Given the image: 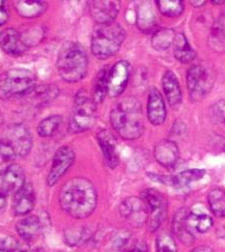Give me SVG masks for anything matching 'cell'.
<instances>
[{"instance_id": "d6a6232c", "label": "cell", "mask_w": 225, "mask_h": 252, "mask_svg": "<svg viewBox=\"0 0 225 252\" xmlns=\"http://www.w3.org/2000/svg\"><path fill=\"white\" fill-rule=\"evenodd\" d=\"M62 123V116L54 115L43 119L39 124H38L37 132L38 135L43 138H48L53 136L57 131L59 126Z\"/></svg>"}, {"instance_id": "ac0fdd59", "label": "cell", "mask_w": 225, "mask_h": 252, "mask_svg": "<svg viewBox=\"0 0 225 252\" xmlns=\"http://www.w3.org/2000/svg\"><path fill=\"white\" fill-rule=\"evenodd\" d=\"M97 140L108 166L112 169L117 167L119 163V157L117 154V141H116L113 133L108 130L99 131L97 135Z\"/></svg>"}, {"instance_id": "d4e9b609", "label": "cell", "mask_w": 225, "mask_h": 252, "mask_svg": "<svg viewBox=\"0 0 225 252\" xmlns=\"http://www.w3.org/2000/svg\"><path fill=\"white\" fill-rule=\"evenodd\" d=\"M59 94L60 90L56 85L53 84H45L43 86H39V88H35L30 93L33 104L39 106L56 99L59 96Z\"/></svg>"}, {"instance_id": "e0dca14e", "label": "cell", "mask_w": 225, "mask_h": 252, "mask_svg": "<svg viewBox=\"0 0 225 252\" xmlns=\"http://www.w3.org/2000/svg\"><path fill=\"white\" fill-rule=\"evenodd\" d=\"M147 118L153 125L163 124L166 119V106L161 93L153 88L147 99Z\"/></svg>"}, {"instance_id": "4fadbf2b", "label": "cell", "mask_w": 225, "mask_h": 252, "mask_svg": "<svg viewBox=\"0 0 225 252\" xmlns=\"http://www.w3.org/2000/svg\"><path fill=\"white\" fill-rule=\"evenodd\" d=\"M121 3L113 0H95L89 2V11L97 25H108L115 22L120 12Z\"/></svg>"}, {"instance_id": "8992f818", "label": "cell", "mask_w": 225, "mask_h": 252, "mask_svg": "<svg viewBox=\"0 0 225 252\" xmlns=\"http://www.w3.org/2000/svg\"><path fill=\"white\" fill-rule=\"evenodd\" d=\"M216 76L214 69L207 63L193 64L186 73V83L190 97L193 101L202 100L212 91Z\"/></svg>"}, {"instance_id": "ffe728a7", "label": "cell", "mask_w": 225, "mask_h": 252, "mask_svg": "<svg viewBox=\"0 0 225 252\" xmlns=\"http://www.w3.org/2000/svg\"><path fill=\"white\" fill-rule=\"evenodd\" d=\"M35 206V191L31 184H25L15 193L13 209L18 216L28 215Z\"/></svg>"}, {"instance_id": "52a82bcc", "label": "cell", "mask_w": 225, "mask_h": 252, "mask_svg": "<svg viewBox=\"0 0 225 252\" xmlns=\"http://www.w3.org/2000/svg\"><path fill=\"white\" fill-rule=\"evenodd\" d=\"M96 105L93 99L85 94H77L68 120L69 131L76 133L91 129L97 120Z\"/></svg>"}, {"instance_id": "7dc6e473", "label": "cell", "mask_w": 225, "mask_h": 252, "mask_svg": "<svg viewBox=\"0 0 225 252\" xmlns=\"http://www.w3.org/2000/svg\"><path fill=\"white\" fill-rule=\"evenodd\" d=\"M33 252H43V250L42 249H40V248H38V249H36V250H34Z\"/></svg>"}, {"instance_id": "30bf717a", "label": "cell", "mask_w": 225, "mask_h": 252, "mask_svg": "<svg viewBox=\"0 0 225 252\" xmlns=\"http://www.w3.org/2000/svg\"><path fill=\"white\" fill-rule=\"evenodd\" d=\"M130 64L127 60L115 63L108 74V94L112 98L119 97L127 89L130 78Z\"/></svg>"}, {"instance_id": "83f0119b", "label": "cell", "mask_w": 225, "mask_h": 252, "mask_svg": "<svg viewBox=\"0 0 225 252\" xmlns=\"http://www.w3.org/2000/svg\"><path fill=\"white\" fill-rule=\"evenodd\" d=\"M108 74H110V68L105 66L97 75L92 98L96 104L102 103L106 94H108Z\"/></svg>"}, {"instance_id": "277c9868", "label": "cell", "mask_w": 225, "mask_h": 252, "mask_svg": "<svg viewBox=\"0 0 225 252\" xmlns=\"http://www.w3.org/2000/svg\"><path fill=\"white\" fill-rule=\"evenodd\" d=\"M126 39V31L119 23L97 25L92 34V52L98 59H107L117 53Z\"/></svg>"}, {"instance_id": "484cf974", "label": "cell", "mask_w": 225, "mask_h": 252, "mask_svg": "<svg viewBox=\"0 0 225 252\" xmlns=\"http://www.w3.org/2000/svg\"><path fill=\"white\" fill-rule=\"evenodd\" d=\"M14 6L22 17L36 18L46 11L48 3L44 1H15Z\"/></svg>"}, {"instance_id": "7a4b0ae2", "label": "cell", "mask_w": 225, "mask_h": 252, "mask_svg": "<svg viewBox=\"0 0 225 252\" xmlns=\"http://www.w3.org/2000/svg\"><path fill=\"white\" fill-rule=\"evenodd\" d=\"M114 130L126 140H136L143 135L144 122L140 102L127 97L115 104L111 112Z\"/></svg>"}, {"instance_id": "ab89813d", "label": "cell", "mask_w": 225, "mask_h": 252, "mask_svg": "<svg viewBox=\"0 0 225 252\" xmlns=\"http://www.w3.org/2000/svg\"><path fill=\"white\" fill-rule=\"evenodd\" d=\"M129 240H130V234L129 232H123L122 234H119L117 241L115 242V247L117 248V250L122 251L128 247Z\"/></svg>"}, {"instance_id": "4316f807", "label": "cell", "mask_w": 225, "mask_h": 252, "mask_svg": "<svg viewBox=\"0 0 225 252\" xmlns=\"http://www.w3.org/2000/svg\"><path fill=\"white\" fill-rule=\"evenodd\" d=\"M209 44L217 52L225 51V13L214 23L209 37Z\"/></svg>"}, {"instance_id": "5b68a950", "label": "cell", "mask_w": 225, "mask_h": 252, "mask_svg": "<svg viewBox=\"0 0 225 252\" xmlns=\"http://www.w3.org/2000/svg\"><path fill=\"white\" fill-rule=\"evenodd\" d=\"M36 88V76L25 68L6 70L0 76V98L6 100L30 94Z\"/></svg>"}, {"instance_id": "9a60e30c", "label": "cell", "mask_w": 225, "mask_h": 252, "mask_svg": "<svg viewBox=\"0 0 225 252\" xmlns=\"http://www.w3.org/2000/svg\"><path fill=\"white\" fill-rule=\"evenodd\" d=\"M0 47L11 56H21L28 50L23 37L15 29H5L0 33Z\"/></svg>"}, {"instance_id": "ba28073f", "label": "cell", "mask_w": 225, "mask_h": 252, "mask_svg": "<svg viewBox=\"0 0 225 252\" xmlns=\"http://www.w3.org/2000/svg\"><path fill=\"white\" fill-rule=\"evenodd\" d=\"M143 200L149 209L147 227L154 232L163 223L167 214V201L165 196L157 189L149 188L143 191Z\"/></svg>"}, {"instance_id": "9c48e42d", "label": "cell", "mask_w": 225, "mask_h": 252, "mask_svg": "<svg viewBox=\"0 0 225 252\" xmlns=\"http://www.w3.org/2000/svg\"><path fill=\"white\" fill-rule=\"evenodd\" d=\"M120 215L129 225L141 227L147 223L149 209L144 200L137 196H129L121 203Z\"/></svg>"}, {"instance_id": "6da1fadb", "label": "cell", "mask_w": 225, "mask_h": 252, "mask_svg": "<svg viewBox=\"0 0 225 252\" xmlns=\"http://www.w3.org/2000/svg\"><path fill=\"white\" fill-rule=\"evenodd\" d=\"M61 208L74 219H85L97 206V191L91 181L82 177L68 180L59 194Z\"/></svg>"}, {"instance_id": "7402d4cb", "label": "cell", "mask_w": 225, "mask_h": 252, "mask_svg": "<svg viewBox=\"0 0 225 252\" xmlns=\"http://www.w3.org/2000/svg\"><path fill=\"white\" fill-rule=\"evenodd\" d=\"M174 55L176 59L181 63H190L196 58V52L188 41L183 33L177 34L174 40Z\"/></svg>"}, {"instance_id": "7c38bea8", "label": "cell", "mask_w": 225, "mask_h": 252, "mask_svg": "<svg viewBox=\"0 0 225 252\" xmlns=\"http://www.w3.org/2000/svg\"><path fill=\"white\" fill-rule=\"evenodd\" d=\"M75 152L72 147L62 146L58 149L55 156H54L52 168L48 177L49 186L55 185L61 177L71 168L75 162Z\"/></svg>"}, {"instance_id": "d6986e66", "label": "cell", "mask_w": 225, "mask_h": 252, "mask_svg": "<svg viewBox=\"0 0 225 252\" xmlns=\"http://www.w3.org/2000/svg\"><path fill=\"white\" fill-rule=\"evenodd\" d=\"M162 88L169 105L173 108L179 107L182 103V91L179 81L172 70H166L162 77Z\"/></svg>"}, {"instance_id": "f546056e", "label": "cell", "mask_w": 225, "mask_h": 252, "mask_svg": "<svg viewBox=\"0 0 225 252\" xmlns=\"http://www.w3.org/2000/svg\"><path fill=\"white\" fill-rule=\"evenodd\" d=\"M186 223L190 228V230H196L197 232L204 233L207 232L213 226V220L211 217L206 215H199L196 212H190L186 217Z\"/></svg>"}, {"instance_id": "f35d334b", "label": "cell", "mask_w": 225, "mask_h": 252, "mask_svg": "<svg viewBox=\"0 0 225 252\" xmlns=\"http://www.w3.org/2000/svg\"><path fill=\"white\" fill-rule=\"evenodd\" d=\"M157 252H178L177 245L172 235L167 233H161L156 240Z\"/></svg>"}, {"instance_id": "8d00e7d4", "label": "cell", "mask_w": 225, "mask_h": 252, "mask_svg": "<svg viewBox=\"0 0 225 252\" xmlns=\"http://www.w3.org/2000/svg\"><path fill=\"white\" fill-rule=\"evenodd\" d=\"M27 244L20 243L12 236L0 238V252H29Z\"/></svg>"}, {"instance_id": "4dcf8cb0", "label": "cell", "mask_w": 225, "mask_h": 252, "mask_svg": "<svg viewBox=\"0 0 225 252\" xmlns=\"http://www.w3.org/2000/svg\"><path fill=\"white\" fill-rule=\"evenodd\" d=\"M205 175V170L202 169H191L185 170L177 176L170 178V183L176 188H184L189 186L190 183L196 182L198 180H201Z\"/></svg>"}, {"instance_id": "cb8c5ba5", "label": "cell", "mask_w": 225, "mask_h": 252, "mask_svg": "<svg viewBox=\"0 0 225 252\" xmlns=\"http://www.w3.org/2000/svg\"><path fill=\"white\" fill-rule=\"evenodd\" d=\"M137 26L143 33H151L156 28L157 21L150 3L143 2L137 10Z\"/></svg>"}, {"instance_id": "836d02e7", "label": "cell", "mask_w": 225, "mask_h": 252, "mask_svg": "<svg viewBox=\"0 0 225 252\" xmlns=\"http://www.w3.org/2000/svg\"><path fill=\"white\" fill-rule=\"evenodd\" d=\"M156 5L162 15L170 18L178 17L184 11V2L180 0H163V1H157Z\"/></svg>"}, {"instance_id": "d590c367", "label": "cell", "mask_w": 225, "mask_h": 252, "mask_svg": "<svg viewBox=\"0 0 225 252\" xmlns=\"http://www.w3.org/2000/svg\"><path fill=\"white\" fill-rule=\"evenodd\" d=\"M15 157L16 154L12 146L5 141H0V172L13 165Z\"/></svg>"}, {"instance_id": "3957f363", "label": "cell", "mask_w": 225, "mask_h": 252, "mask_svg": "<svg viewBox=\"0 0 225 252\" xmlns=\"http://www.w3.org/2000/svg\"><path fill=\"white\" fill-rule=\"evenodd\" d=\"M89 58L84 47L78 43L66 42L58 55L57 69L61 78L66 82H78L88 73Z\"/></svg>"}, {"instance_id": "603a6c76", "label": "cell", "mask_w": 225, "mask_h": 252, "mask_svg": "<svg viewBox=\"0 0 225 252\" xmlns=\"http://www.w3.org/2000/svg\"><path fill=\"white\" fill-rule=\"evenodd\" d=\"M41 229L40 220L37 217H29L17 223L16 230L26 242L35 240Z\"/></svg>"}, {"instance_id": "bcb514c9", "label": "cell", "mask_w": 225, "mask_h": 252, "mask_svg": "<svg viewBox=\"0 0 225 252\" xmlns=\"http://www.w3.org/2000/svg\"><path fill=\"white\" fill-rule=\"evenodd\" d=\"M212 3H213V4H215V5H219V4H223V3H225V1H223V0H221V1H215V0H213Z\"/></svg>"}, {"instance_id": "ee69618b", "label": "cell", "mask_w": 225, "mask_h": 252, "mask_svg": "<svg viewBox=\"0 0 225 252\" xmlns=\"http://www.w3.org/2000/svg\"><path fill=\"white\" fill-rule=\"evenodd\" d=\"M206 2L205 1H198V0H193V1H190V4L193 7H201L203 6Z\"/></svg>"}, {"instance_id": "60d3db41", "label": "cell", "mask_w": 225, "mask_h": 252, "mask_svg": "<svg viewBox=\"0 0 225 252\" xmlns=\"http://www.w3.org/2000/svg\"><path fill=\"white\" fill-rule=\"evenodd\" d=\"M9 18V14L5 9V2L0 1V27L3 26Z\"/></svg>"}, {"instance_id": "f6af8a7d", "label": "cell", "mask_w": 225, "mask_h": 252, "mask_svg": "<svg viewBox=\"0 0 225 252\" xmlns=\"http://www.w3.org/2000/svg\"><path fill=\"white\" fill-rule=\"evenodd\" d=\"M5 198H6V196L0 194V212H1L5 208V205H6Z\"/></svg>"}, {"instance_id": "e575fe53", "label": "cell", "mask_w": 225, "mask_h": 252, "mask_svg": "<svg viewBox=\"0 0 225 252\" xmlns=\"http://www.w3.org/2000/svg\"><path fill=\"white\" fill-rule=\"evenodd\" d=\"M211 118L217 128L225 135V100H219L211 107Z\"/></svg>"}, {"instance_id": "7bdbcfd3", "label": "cell", "mask_w": 225, "mask_h": 252, "mask_svg": "<svg viewBox=\"0 0 225 252\" xmlns=\"http://www.w3.org/2000/svg\"><path fill=\"white\" fill-rule=\"evenodd\" d=\"M192 252H214V250L208 246H199L196 247L195 249H193Z\"/></svg>"}, {"instance_id": "74e56055", "label": "cell", "mask_w": 225, "mask_h": 252, "mask_svg": "<svg viewBox=\"0 0 225 252\" xmlns=\"http://www.w3.org/2000/svg\"><path fill=\"white\" fill-rule=\"evenodd\" d=\"M91 236V232L87 228L81 229H69L65 233L66 243L71 246L80 245V244L87 242Z\"/></svg>"}, {"instance_id": "1f68e13d", "label": "cell", "mask_w": 225, "mask_h": 252, "mask_svg": "<svg viewBox=\"0 0 225 252\" xmlns=\"http://www.w3.org/2000/svg\"><path fill=\"white\" fill-rule=\"evenodd\" d=\"M207 201L209 208L217 217H225V189L215 188L209 191Z\"/></svg>"}, {"instance_id": "b9f144b4", "label": "cell", "mask_w": 225, "mask_h": 252, "mask_svg": "<svg viewBox=\"0 0 225 252\" xmlns=\"http://www.w3.org/2000/svg\"><path fill=\"white\" fill-rule=\"evenodd\" d=\"M129 252H147V249L144 244H137Z\"/></svg>"}, {"instance_id": "f1b7e54d", "label": "cell", "mask_w": 225, "mask_h": 252, "mask_svg": "<svg viewBox=\"0 0 225 252\" xmlns=\"http://www.w3.org/2000/svg\"><path fill=\"white\" fill-rule=\"evenodd\" d=\"M175 37L176 34L174 30L160 29L154 33L152 37V45L156 51H166L174 43Z\"/></svg>"}, {"instance_id": "8fae6325", "label": "cell", "mask_w": 225, "mask_h": 252, "mask_svg": "<svg viewBox=\"0 0 225 252\" xmlns=\"http://www.w3.org/2000/svg\"><path fill=\"white\" fill-rule=\"evenodd\" d=\"M5 142L9 143L18 156H27L32 148V136L30 130L22 124H14L5 130Z\"/></svg>"}, {"instance_id": "44dd1931", "label": "cell", "mask_w": 225, "mask_h": 252, "mask_svg": "<svg viewBox=\"0 0 225 252\" xmlns=\"http://www.w3.org/2000/svg\"><path fill=\"white\" fill-rule=\"evenodd\" d=\"M189 212L185 208H181L176 212L173 220V231L175 235L185 245H190L195 241L193 233L190 230V228L186 223V217Z\"/></svg>"}, {"instance_id": "2e32d148", "label": "cell", "mask_w": 225, "mask_h": 252, "mask_svg": "<svg viewBox=\"0 0 225 252\" xmlns=\"http://www.w3.org/2000/svg\"><path fill=\"white\" fill-rule=\"evenodd\" d=\"M155 159L166 168H173L179 160V148L172 140H162L156 144L154 149Z\"/></svg>"}, {"instance_id": "5bb4252c", "label": "cell", "mask_w": 225, "mask_h": 252, "mask_svg": "<svg viewBox=\"0 0 225 252\" xmlns=\"http://www.w3.org/2000/svg\"><path fill=\"white\" fill-rule=\"evenodd\" d=\"M25 184V171L17 164H13L0 172V194L7 196L11 193H16Z\"/></svg>"}]
</instances>
